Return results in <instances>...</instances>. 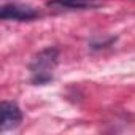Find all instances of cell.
Masks as SVG:
<instances>
[{
    "mask_svg": "<svg viewBox=\"0 0 135 135\" xmlns=\"http://www.w3.org/2000/svg\"><path fill=\"white\" fill-rule=\"evenodd\" d=\"M57 57H59V51L51 46L41 49L33 57L29 69L32 73V81L35 84H46L52 80V73L57 67Z\"/></svg>",
    "mask_w": 135,
    "mask_h": 135,
    "instance_id": "6da1fadb",
    "label": "cell"
},
{
    "mask_svg": "<svg viewBox=\"0 0 135 135\" xmlns=\"http://www.w3.org/2000/svg\"><path fill=\"white\" fill-rule=\"evenodd\" d=\"M40 16V11L32 5L22 3H8L2 7L0 18L3 21H30Z\"/></svg>",
    "mask_w": 135,
    "mask_h": 135,
    "instance_id": "7a4b0ae2",
    "label": "cell"
},
{
    "mask_svg": "<svg viewBox=\"0 0 135 135\" xmlns=\"http://www.w3.org/2000/svg\"><path fill=\"white\" fill-rule=\"evenodd\" d=\"M0 108H2V122H0V129H2V132L13 130V129H16L21 124L22 113H21L19 107L15 102L3 100Z\"/></svg>",
    "mask_w": 135,
    "mask_h": 135,
    "instance_id": "3957f363",
    "label": "cell"
},
{
    "mask_svg": "<svg viewBox=\"0 0 135 135\" xmlns=\"http://www.w3.org/2000/svg\"><path fill=\"white\" fill-rule=\"evenodd\" d=\"M103 0H49L48 5L57 7V8H92L102 3Z\"/></svg>",
    "mask_w": 135,
    "mask_h": 135,
    "instance_id": "277c9868",
    "label": "cell"
}]
</instances>
